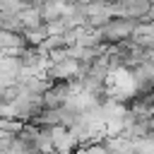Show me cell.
<instances>
[{"label": "cell", "instance_id": "6da1fadb", "mask_svg": "<svg viewBox=\"0 0 154 154\" xmlns=\"http://www.w3.org/2000/svg\"><path fill=\"white\" fill-rule=\"evenodd\" d=\"M103 87H106L108 96H113V99H130L137 91V79L128 67H113L106 75Z\"/></svg>", "mask_w": 154, "mask_h": 154}]
</instances>
